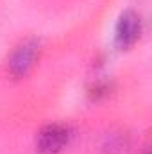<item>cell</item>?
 <instances>
[{"label": "cell", "instance_id": "cell-1", "mask_svg": "<svg viewBox=\"0 0 152 154\" xmlns=\"http://www.w3.org/2000/svg\"><path fill=\"white\" fill-rule=\"evenodd\" d=\"M70 129L66 125H59V124H54V125H47L41 133L38 134V140H36V145H38V151L41 154H57L61 152L68 142H70Z\"/></svg>", "mask_w": 152, "mask_h": 154}, {"label": "cell", "instance_id": "cell-2", "mask_svg": "<svg viewBox=\"0 0 152 154\" xmlns=\"http://www.w3.org/2000/svg\"><path fill=\"white\" fill-rule=\"evenodd\" d=\"M141 32V18L134 11H125L116 25V43L120 47H131Z\"/></svg>", "mask_w": 152, "mask_h": 154}, {"label": "cell", "instance_id": "cell-3", "mask_svg": "<svg viewBox=\"0 0 152 154\" xmlns=\"http://www.w3.org/2000/svg\"><path fill=\"white\" fill-rule=\"evenodd\" d=\"M36 54H38V43L34 39L23 41L13 52L11 59H9V70H11V74H14V75L27 74L29 68L32 66L34 59H36Z\"/></svg>", "mask_w": 152, "mask_h": 154}]
</instances>
